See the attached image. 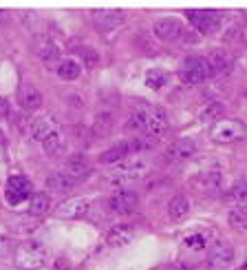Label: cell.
I'll use <instances>...</instances> for the list:
<instances>
[{"label":"cell","mask_w":247,"mask_h":270,"mask_svg":"<svg viewBox=\"0 0 247 270\" xmlns=\"http://www.w3.org/2000/svg\"><path fill=\"white\" fill-rule=\"evenodd\" d=\"M13 262L22 270H40L49 262V250L38 241H25L13 248Z\"/></svg>","instance_id":"1"},{"label":"cell","mask_w":247,"mask_h":270,"mask_svg":"<svg viewBox=\"0 0 247 270\" xmlns=\"http://www.w3.org/2000/svg\"><path fill=\"white\" fill-rule=\"evenodd\" d=\"M144 170H146V164L141 162V160H124L115 170L108 173L106 182L115 188H126V186H130L132 182H137V179L144 175Z\"/></svg>","instance_id":"2"},{"label":"cell","mask_w":247,"mask_h":270,"mask_svg":"<svg viewBox=\"0 0 247 270\" xmlns=\"http://www.w3.org/2000/svg\"><path fill=\"white\" fill-rule=\"evenodd\" d=\"M181 78L183 82L188 84H203L206 80L212 78V71H210V64L203 55H192L183 62L181 67Z\"/></svg>","instance_id":"3"},{"label":"cell","mask_w":247,"mask_h":270,"mask_svg":"<svg viewBox=\"0 0 247 270\" xmlns=\"http://www.w3.org/2000/svg\"><path fill=\"white\" fill-rule=\"evenodd\" d=\"M245 135V126L241 120H218L216 124H212L210 137L216 144H232L239 142Z\"/></svg>","instance_id":"4"},{"label":"cell","mask_w":247,"mask_h":270,"mask_svg":"<svg viewBox=\"0 0 247 270\" xmlns=\"http://www.w3.org/2000/svg\"><path fill=\"white\" fill-rule=\"evenodd\" d=\"M185 16L190 18V22L194 25V29H197L199 34H203V36L216 34L218 27H221V13L218 11H206V9L194 11V9H188Z\"/></svg>","instance_id":"5"},{"label":"cell","mask_w":247,"mask_h":270,"mask_svg":"<svg viewBox=\"0 0 247 270\" xmlns=\"http://www.w3.org/2000/svg\"><path fill=\"white\" fill-rule=\"evenodd\" d=\"M88 211H91V202L86 197H69V200L55 206V217H60V219H80V217H86Z\"/></svg>","instance_id":"6"},{"label":"cell","mask_w":247,"mask_h":270,"mask_svg":"<svg viewBox=\"0 0 247 270\" xmlns=\"http://www.w3.org/2000/svg\"><path fill=\"white\" fill-rule=\"evenodd\" d=\"M207 262H210L212 268H230L234 264V246L225 239H218L212 244L210 253H207Z\"/></svg>","instance_id":"7"},{"label":"cell","mask_w":247,"mask_h":270,"mask_svg":"<svg viewBox=\"0 0 247 270\" xmlns=\"http://www.w3.org/2000/svg\"><path fill=\"white\" fill-rule=\"evenodd\" d=\"M33 51L38 54V58L44 60L46 64H55L60 62V47L58 42L46 34H38L33 38Z\"/></svg>","instance_id":"8"},{"label":"cell","mask_w":247,"mask_h":270,"mask_svg":"<svg viewBox=\"0 0 247 270\" xmlns=\"http://www.w3.org/2000/svg\"><path fill=\"white\" fill-rule=\"evenodd\" d=\"M153 34L157 36V40L161 42H177V40H183V25L174 18H164V20H157L155 27H153Z\"/></svg>","instance_id":"9"},{"label":"cell","mask_w":247,"mask_h":270,"mask_svg":"<svg viewBox=\"0 0 247 270\" xmlns=\"http://www.w3.org/2000/svg\"><path fill=\"white\" fill-rule=\"evenodd\" d=\"M168 115H165L164 108H157V107H150L148 108V120H146V129H144V135L153 137V140H157V137L165 135L168 133Z\"/></svg>","instance_id":"10"},{"label":"cell","mask_w":247,"mask_h":270,"mask_svg":"<svg viewBox=\"0 0 247 270\" xmlns=\"http://www.w3.org/2000/svg\"><path fill=\"white\" fill-rule=\"evenodd\" d=\"M91 20L99 31H113L124 22V13L117 9H95L91 11Z\"/></svg>","instance_id":"11"},{"label":"cell","mask_w":247,"mask_h":270,"mask_svg":"<svg viewBox=\"0 0 247 270\" xmlns=\"http://www.w3.org/2000/svg\"><path fill=\"white\" fill-rule=\"evenodd\" d=\"M137 204H139L137 193L122 188L120 193H115V195L108 200V208H111L113 213H117V215H128V213H132L137 208Z\"/></svg>","instance_id":"12"},{"label":"cell","mask_w":247,"mask_h":270,"mask_svg":"<svg viewBox=\"0 0 247 270\" xmlns=\"http://www.w3.org/2000/svg\"><path fill=\"white\" fill-rule=\"evenodd\" d=\"M194 153H197V142L190 140V137H179L165 149V158L170 162H183V160L192 158Z\"/></svg>","instance_id":"13"},{"label":"cell","mask_w":247,"mask_h":270,"mask_svg":"<svg viewBox=\"0 0 247 270\" xmlns=\"http://www.w3.org/2000/svg\"><path fill=\"white\" fill-rule=\"evenodd\" d=\"M55 129H60V124L51 115H33L29 120V133L38 142H42L49 133H53Z\"/></svg>","instance_id":"14"},{"label":"cell","mask_w":247,"mask_h":270,"mask_svg":"<svg viewBox=\"0 0 247 270\" xmlns=\"http://www.w3.org/2000/svg\"><path fill=\"white\" fill-rule=\"evenodd\" d=\"M18 102H20V107L25 111H38L42 107V91L29 82L20 84V89H18Z\"/></svg>","instance_id":"15"},{"label":"cell","mask_w":247,"mask_h":270,"mask_svg":"<svg viewBox=\"0 0 247 270\" xmlns=\"http://www.w3.org/2000/svg\"><path fill=\"white\" fill-rule=\"evenodd\" d=\"M62 173L69 175V177L75 179V182H82V179L91 173V164H88V160L84 158V155H73V158H69L64 162Z\"/></svg>","instance_id":"16"},{"label":"cell","mask_w":247,"mask_h":270,"mask_svg":"<svg viewBox=\"0 0 247 270\" xmlns=\"http://www.w3.org/2000/svg\"><path fill=\"white\" fill-rule=\"evenodd\" d=\"M206 60H207V64H210L212 78H214V75L227 73V71L232 69V64H234V58H232V55L227 54L225 49H214Z\"/></svg>","instance_id":"17"},{"label":"cell","mask_w":247,"mask_h":270,"mask_svg":"<svg viewBox=\"0 0 247 270\" xmlns=\"http://www.w3.org/2000/svg\"><path fill=\"white\" fill-rule=\"evenodd\" d=\"M75 186H78V182L71 179L69 175H64L62 170L60 173H51L49 177H46V188H49L51 193H60V195H64V193L73 191Z\"/></svg>","instance_id":"18"},{"label":"cell","mask_w":247,"mask_h":270,"mask_svg":"<svg viewBox=\"0 0 247 270\" xmlns=\"http://www.w3.org/2000/svg\"><path fill=\"white\" fill-rule=\"evenodd\" d=\"M42 149H44V153L49 155V158H55V155H60L62 151L66 149V135L62 129H55L53 133H49L42 140Z\"/></svg>","instance_id":"19"},{"label":"cell","mask_w":247,"mask_h":270,"mask_svg":"<svg viewBox=\"0 0 247 270\" xmlns=\"http://www.w3.org/2000/svg\"><path fill=\"white\" fill-rule=\"evenodd\" d=\"M132 237H135V228H132L130 224H117L108 230L106 241L111 246H126L132 241Z\"/></svg>","instance_id":"20"},{"label":"cell","mask_w":247,"mask_h":270,"mask_svg":"<svg viewBox=\"0 0 247 270\" xmlns=\"http://www.w3.org/2000/svg\"><path fill=\"white\" fill-rule=\"evenodd\" d=\"M130 153V144H128V140H122L117 142V144H113L108 151H104L102 155H99V162L102 164H115V162H122V160H126Z\"/></svg>","instance_id":"21"},{"label":"cell","mask_w":247,"mask_h":270,"mask_svg":"<svg viewBox=\"0 0 247 270\" xmlns=\"http://www.w3.org/2000/svg\"><path fill=\"white\" fill-rule=\"evenodd\" d=\"M148 104H139V107H135L132 108V113H130V117H128V122H126V126L130 131H137V133H144V129H146V120H148Z\"/></svg>","instance_id":"22"},{"label":"cell","mask_w":247,"mask_h":270,"mask_svg":"<svg viewBox=\"0 0 247 270\" xmlns=\"http://www.w3.org/2000/svg\"><path fill=\"white\" fill-rule=\"evenodd\" d=\"M49 211H51V200L46 193H36V195H31V200H29V215L31 217L40 219V217H44Z\"/></svg>","instance_id":"23"},{"label":"cell","mask_w":247,"mask_h":270,"mask_svg":"<svg viewBox=\"0 0 247 270\" xmlns=\"http://www.w3.org/2000/svg\"><path fill=\"white\" fill-rule=\"evenodd\" d=\"M113 124H115V113L104 108V111H99L93 120V133L95 135H108L113 129Z\"/></svg>","instance_id":"24"},{"label":"cell","mask_w":247,"mask_h":270,"mask_svg":"<svg viewBox=\"0 0 247 270\" xmlns=\"http://www.w3.org/2000/svg\"><path fill=\"white\" fill-rule=\"evenodd\" d=\"M80 73H82V67H80V62L75 58H64L58 62V75L62 80H66V82L78 80Z\"/></svg>","instance_id":"25"},{"label":"cell","mask_w":247,"mask_h":270,"mask_svg":"<svg viewBox=\"0 0 247 270\" xmlns=\"http://www.w3.org/2000/svg\"><path fill=\"white\" fill-rule=\"evenodd\" d=\"M190 213V202L185 195H174L168 204V215L172 221H181L185 215Z\"/></svg>","instance_id":"26"},{"label":"cell","mask_w":247,"mask_h":270,"mask_svg":"<svg viewBox=\"0 0 247 270\" xmlns=\"http://www.w3.org/2000/svg\"><path fill=\"white\" fill-rule=\"evenodd\" d=\"M223 113H225V107H223L221 102H210L201 108L199 120L206 122V124H216L218 120H223Z\"/></svg>","instance_id":"27"},{"label":"cell","mask_w":247,"mask_h":270,"mask_svg":"<svg viewBox=\"0 0 247 270\" xmlns=\"http://www.w3.org/2000/svg\"><path fill=\"white\" fill-rule=\"evenodd\" d=\"M7 191L16 193V195H20L27 200V197L31 195V182L27 177H22V175H11L9 182H7Z\"/></svg>","instance_id":"28"},{"label":"cell","mask_w":247,"mask_h":270,"mask_svg":"<svg viewBox=\"0 0 247 270\" xmlns=\"http://www.w3.org/2000/svg\"><path fill=\"white\" fill-rule=\"evenodd\" d=\"M221 182H223L221 170H207V173L201 175V186L206 188L207 193H216L218 188H221Z\"/></svg>","instance_id":"29"},{"label":"cell","mask_w":247,"mask_h":270,"mask_svg":"<svg viewBox=\"0 0 247 270\" xmlns=\"http://www.w3.org/2000/svg\"><path fill=\"white\" fill-rule=\"evenodd\" d=\"M227 224H230L234 230H245V226H247V213H245V206L232 208L230 215H227Z\"/></svg>","instance_id":"30"},{"label":"cell","mask_w":247,"mask_h":270,"mask_svg":"<svg viewBox=\"0 0 247 270\" xmlns=\"http://www.w3.org/2000/svg\"><path fill=\"white\" fill-rule=\"evenodd\" d=\"M168 82V73L165 71H161V69H150L148 73H146V84H148L150 89H161L164 84Z\"/></svg>","instance_id":"31"},{"label":"cell","mask_w":247,"mask_h":270,"mask_svg":"<svg viewBox=\"0 0 247 270\" xmlns=\"http://www.w3.org/2000/svg\"><path fill=\"white\" fill-rule=\"evenodd\" d=\"M230 200L234 204H239V206H245V179H239V182H236V186L232 188V193H230Z\"/></svg>","instance_id":"32"},{"label":"cell","mask_w":247,"mask_h":270,"mask_svg":"<svg viewBox=\"0 0 247 270\" xmlns=\"http://www.w3.org/2000/svg\"><path fill=\"white\" fill-rule=\"evenodd\" d=\"M13 241L9 239V237H2L0 235V259H4V257H11L13 255Z\"/></svg>","instance_id":"33"},{"label":"cell","mask_w":247,"mask_h":270,"mask_svg":"<svg viewBox=\"0 0 247 270\" xmlns=\"http://www.w3.org/2000/svg\"><path fill=\"white\" fill-rule=\"evenodd\" d=\"M185 246H190V248H197V250H201L203 246H206V239H203L201 235H190V237H185Z\"/></svg>","instance_id":"34"},{"label":"cell","mask_w":247,"mask_h":270,"mask_svg":"<svg viewBox=\"0 0 247 270\" xmlns=\"http://www.w3.org/2000/svg\"><path fill=\"white\" fill-rule=\"evenodd\" d=\"M9 115V100L7 98H0V117Z\"/></svg>","instance_id":"35"},{"label":"cell","mask_w":247,"mask_h":270,"mask_svg":"<svg viewBox=\"0 0 247 270\" xmlns=\"http://www.w3.org/2000/svg\"><path fill=\"white\" fill-rule=\"evenodd\" d=\"M0 153H4V135L0 133Z\"/></svg>","instance_id":"36"},{"label":"cell","mask_w":247,"mask_h":270,"mask_svg":"<svg viewBox=\"0 0 247 270\" xmlns=\"http://www.w3.org/2000/svg\"><path fill=\"white\" fill-rule=\"evenodd\" d=\"M40 270H42V268H40Z\"/></svg>","instance_id":"37"}]
</instances>
